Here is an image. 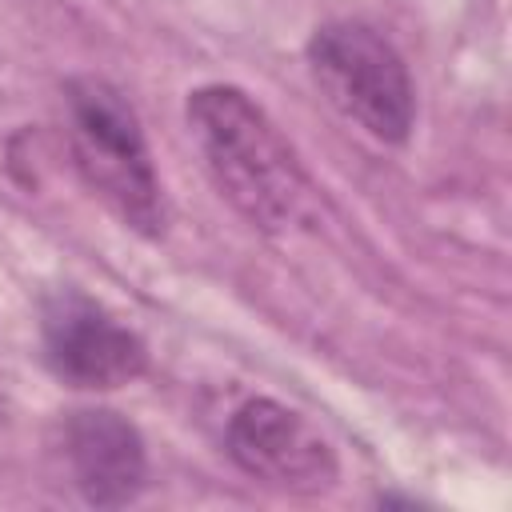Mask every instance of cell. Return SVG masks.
Returning <instances> with one entry per match:
<instances>
[{"label": "cell", "mask_w": 512, "mask_h": 512, "mask_svg": "<svg viewBox=\"0 0 512 512\" xmlns=\"http://www.w3.org/2000/svg\"><path fill=\"white\" fill-rule=\"evenodd\" d=\"M188 128L220 196L256 228L284 232L312 208V184L268 120V112L232 84H204L188 96Z\"/></svg>", "instance_id": "cell-1"}, {"label": "cell", "mask_w": 512, "mask_h": 512, "mask_svg": "<svg viewBox=\"0 0 512 512\" xmlns=\"http://www.w3.org/2000/svg\"><path fill=\"white\" fill-rule=\"evenodd\" d=\"M64 132L84 184L136 232L160 236L168 224L160 180L132 104L100 76L68 80Z\"/></svg>", "instance_id": "cell-2"}, {"label": "cell", "mask_w": 512, "mask_h": 512, "mask_svg": "<svg viewBox=\"0 0 512 512\" xmlns=\"http://www.w3.org/2000/svg\"><path fill=\"white\" fill-rule=\"evenodd\" d=\"M308 68L336 112L384 144H400L416 120V92L400 52L360 20H332L308 40Z\"/></svg>", "instance_id": "cell-3"}, {"label": "cell", "mask_w": 512, "mask_h": 512, "mask_svg": "<svg viewBox=\"0 0 512 512\" xmlns=\"http://www.w3.org/2000/svg\"><path fill=\"white\" fill-rule=\"evenodd\" d=\"M44 356L76 388H120L148 368L144 340L80 292H56L44 304Z\"/></svg>", "instance_id": "cell-4"}, {"label": "cell", "mask_w": 512, "mask_h": 512, "mask_svg": "<svg viewBox=\"0 0 512 512\" xmlns=\"http://www.w3.org/2000/svg\"><path fill=\"white\" fill-rule=\"evenodd\" d=\"M228 456L260 484L284 492H324L336 480L328 440L276 400H248L228 420Z\"/></svg>", "instance_id": "cell-5"}, {"label": "cell", "mask_w": 512, "mask_h": 512, "mask_svg": "<svg viewBox=\"0 0 512 512\" xmlns=\"http://www.w3.org/2000/svg\"><path fill=\"white\" fill-rule=\"evenodd\" d=\"M64 456L76 488L96 508L132 504L148 480L140 432L112 408H80L64 420Z\"/></svg>", "instance_id": "cell-6"}]
</instances>
